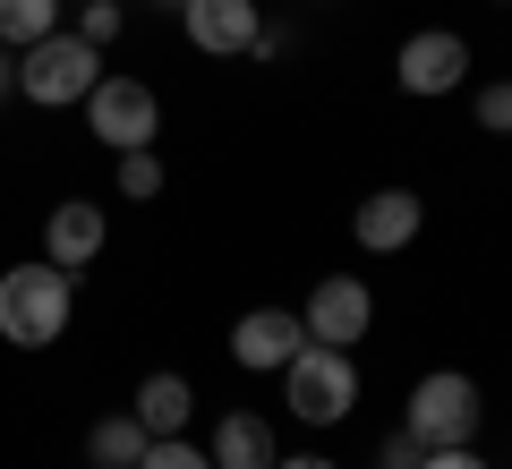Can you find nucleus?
Here are the masks:
<instances>
[{
	"instance_id": "f257e3e1",
	"label": "nucleus",
	"mask_w": 512,
	"mask_h": 469,
	"mask_svg": "<svg viewBox=\"0 0 512 469\" xmlns=\"http://www.w3.org/2000/svg\"><path fill=\"white\" fill-rule=\"evenodd\" d=\"M77 307V273H60L52 256H26V265L0 273V342L9 350H52L69 333Z\"/></svg>"
},
{
	"instance_id": "f03ea898",
	"label": "nucleus",
	"mask_w": 512,
	"mask_h": 469,
	"mask_svg": "<svg viewBox=\"0 0 512 469\" xmlns=\"http://www.w3.org/2000/svg\"><path fill=\"white\" fill-rule=\"evenodd\" d=\"M94 77H103V52H94L77 26H60V35H43V43H26V52H18V94H26L35 111L86 103Z\"/></svg>"
},
{
	"instance_id": "7ed1b4c3",
	"label": "nucleus",
	"mask_w": 512,
	"mask_h": 469,
	"mask_svg": "<svg viewBox=\"0 0 512 469\" xmlns=\"http://www.w3.org/2000/svg\"><path fill=\"white\" fill-rule=\"evenodd\" d=\"M282 410H291L299 427H342V418L359 410V359L308 342L291 367H282Z\"/></svg>"
},
{
	"instance_id": "20e7f679",
	"label": "nucleus",
	"mask_w": 512,
	"mask_h": 469,
	"mask_svg": "<svg viewBox=\"0 0 512 469\" xmlns=\"http://www.w3.org/2000/svg\"><path fill=\"white\" fill-rule=\"evenodd\" d=\"M410 435H419L427 452L444 444H478V427H487V393H478V376H461V367H427L419 384H410Z\"/></svg>"
},
{
	"instance_id": "39448f33",
	"label": "nucleus",
	"mask_w": 512,
	"mask_h": 469,
	"mask_svg": "<svg viewBox=\"0 0 512 469\" xmlns=\"http://www.w3.org/2000/svg\"><path fill=\"white\" fill-rule=\"evenodd\" d=\"M86 128L94 145H111V154H137V145L163 137V94L146 86V77H128V69H103L86 94Z\"/></svg>"
},
{
	"instance_id": "423d86ee",
	"label": "nucleus",
	"mask_w": 512,
	"mask_h": 469,
	"mask_svg": "<svg viewBox=\"0 0 512 469\" xmlns=\"http://www.w3.org/2000/svg\"><path fill=\"white\" fill-rule=\"evenodd\" d=\"M393 86L419 94V103H436V94H461V86H470V43H461L453 26H419V35L393 52Z\"/></svg>"
},
{
	"instance_id": "0eeeda50",
	"label": "nucleus",
	"mask_w": 512,
	"mask_h": 469,
	"mask_svg": "<svg viewBox=\"0 0 512 469\" xmlns=\"http://www.w3.org/2000/svg\"><path fill=\"white\" fill-rule=\"evenodd\" d=\"M299 325H308V342L350 350V342H367V325H376V290H367L359 273H325V282L308 290V307H299Z\"/></svg>"
},
{
	"instance_id": "6e6552de",
	"label": "nucleus",
	"mask_w": 512,
	"mask_h": 469,
	"mask_svg": "<svg viewBox=\"0 0 512 469\" xmlns=\"http://www.w3.org/2000/svg\"><path fill=\"white\" fill-rule=\"evenodd\" d=\"M299 350H308V325H299L291 307H248L231 325V359L248 367V376H282Z\"/></svg>"
},
{
	"instance_id": "1a4fd4ad",
	"label": "nucleus",
	"mask_w": 512,
	"mask_h": 469,
	"mask_svg": "<svg viewBox=\"0 0 512 469\" xmlns=\"http://www.w3.org/2000/svg\"><path fill=\"white\" fill-rule=\"evenodd\" d=\"M419 231H427L419 188H376V197H359V214H350V239H359L367 256H402Z\"/></svg>"
},
{
	"instance_id": "9d476101",
	"label": "nucleus",
	"mask_w": 512,
	"mask_h": 469,
	"mask_svg": "<svg viewBox=\"0 0 512 469\" xmlns=\"http://www.w3.org/2000/svg\"><path fill=\"white\" fill-rule=\"evenodd\" d=\"M103 248H111V222H103V205H86V197H60V205H52V222H43V256H52L60 273H86Z\"/></svg>"
},
{
	"instance_id": "9b49d317",
	"label": "nucleus",
	"mask_w": 512,
	"mask_h": 469,
	"mask_svg": "<svg viewBox=\"0 0 512 469\" xmlns=\"http://www.w3.org/2000/svg\"><path fill=\"white\" fill-rule=\"evenodd\" d=\"M180 26H188V43H197L205 60H239L265 18H256V0H188Z\"/></svg>"
},
{
	"instance_id": "f8f14e48",
	"label": "nucleus",
	"mask_w": 512,
	"mask_h": 469,
	"mask_svg": "<svg viewBox=\"0 0 512 469\" xmlns=\"http://www.w3.org/2000/svg\"><path fill=\"white\" fill-rule=\"evenodd\" d=\"M205 452H214V469H274L282 461V435H274V418L231 410L214 435H205Z\"/></svg>"
},
{
	"instance_id": "ddd939ff",
	"label": "nucleus",
	"mask_w": 512,
	"mask_h": 469,
	"mask_svg": "<svg viewBox=\"0 0 512 469\" xmlns=\"http://www.w3.org/2000/svg\"><path fill=\"white\" fill-rule=\"evenodd\" d=\"M128 410H137V427H146V435H180L188 418H197V393H188L180 367H154V376L137 384V401H128Z\"/></svg>"
},
{
	"instance_id": "4468645a",
	"label": "nucleus",
	"mask_w": 512,
	"mask_h": 469,
	"mask_svg": "<svg viewBox=\"0 0 512 469\" xmlns=\"http://www.w3.org/2000/svg\"><path fill=\"white\" fill-rule=\"evenodd\" d=\"M146 444H154V435L137 427V410H111V418H94V427H86V461L94 469H137V461H146Z\"/></svg>"
},
{
	"instance_id": "2eb2a0df",
	"label": "nucleus",
	"mask_w": 512,
	"mask_h": 469,
	"mask_svg": "<svg viewBox=\"0 0 512 469\" xmlns=\"http://www.w3.org/2000/svg\"><path fill=\"white\" fill-rule=\"evenodd\" d=\"M43 35H60V0H0V43L9 52H26Z\"/></svg>"
},
{
	"instance_id": "dca6fc26",
	"label": "nucleus",
	"mask_w": 512,
	"mask_h": 469,
	"mask_svg": "<svg viewBox=\"0 0 512 469\" xmlns=\"http://www.w3.org/2000/svg\"><path fill=\"white\" fill-rule=\"evenodd\" d=\"M120 197H128V205L163 197V154H154V145H137V154H120Z\"/></svg>"
},
{
	"instance_id": "f3484780",
	"label": "nucleus",
	"mask_w": 512,
	"mask_h": 469,
	"mask_svg": "<svg viewBox=\"0 0 512 469\" xmlns=\"http://www.w3.org/2000/svg\"><path fill=\"white\" fill-rule=\"evenodd\" d=\"M137 469H214V452H205V444H188V435H154Z\"/></svg>"
},
{
	"instance_id": "a211bd4d",
	"label": "nucleus",
	"mask_w": 512,
	"mask_h": 469,
	"mask_svg": "<svg viewBox=\"0 0 512 469\" xmlns=\"http://www.w3.org/2000/svg\"><path fill=\"white\" fill-rule=\"evenodd\" d=\"M478 128H487V137H512V77H495V86H478Z\"/></svg>"
},
{
	"instance_id": "6ab92c4d",
	"label": "nucleus",
	"mask_w": 512,
	"mask_h": 469,
	"mask_svg": "<svg viewBox=\"0 0 512 469\" xmlns=\"http://www.w3.org/2000/svg\"><path fill=\"white\" fill-rule=\"evenodd\" d=\"M120 0H86V9H77V35H86L94 43V52H103V43H120Z\"/></svg>"
},
{
	"instance_id": "aec40b11",
	"label": "nucleus",
	"mask_w": 512,
	"mask_h": 469,
	"mask_svg": "<svg viewBox=\"0 0 512 469\" xmlns=\"http://www.w3.org/2000/svg\"><path fill=\"white\" fill-rule=\"evenodd\" d=\"M419 452H427V444H419V435L402 427V435H384V452H376V469H419Z\"/></svg>"
},
{
	"instance_id": "412c9836",
	"label": "nucleus",
	"mask_w": 512,
	"mask_h": 469,
	"mask_svg": "<svg viewBox=\"0 0 512 469\" xmlns=\"http://www.w3.org/2000/svg\"><path fill=\"white\" fill-rule=\"evenodd\" d=\"M419 469H495V461H478V444H444V452H419Z\"/></svg>"
},
{
	"instance_id": "4be33fe9",
	"label": "nucleus",
	"mask_w": 512,
	"mask_h": 469,
	"mask_svg": "<svg viewBox=\"0 0 512 469\" xmlns=\"http://www.w3.org/2000/svg\"><path fill=\"white\" fill-rule=\"evenodd\" d=\"M9 94H18V52L0 43V103H9Z\"/></svg>"
},
{
	"instance_id": "5701e85b",
	"label": "nucleus",
	"mask_w": 512,
	"mask_h": 469,
	"mask_svg": "<svg viewBox=\"0 0 512 469\" xmlns=\"http://www.w3.org/2000/svg\"><path fill=\"white\" fill-rule=\"evenodd\" d=\"M274 469H342V461H325V452H291V461H274Z\"/></svg>"
},
{
	"instance_id": "b1692460",
	"label": "nucleus",
	"mask_w": 512,
	"mask_h": 469,
	"mask_svg": "<svg viewBox=\"0 0 512 469\" xmlns=\"http://www.w3.org/2000/svg\"><path fill=\"white\" fill-rule=\"evenodd\" d=\"M154 9H188V0H154Z\"/></svg>"
},
{
	"instance_id": "393cba45",
	"label": "nucleus",
	"mask_w": 512,
	"mask_h": 469,
	"mask_svg": "<svg viewBox=\"0 0 512 469\" xmlns=\"http://www.w3.org/2000/svg\"><path fill=\"white\" fill-rule=\"evenodd\" d=\"M487 9H512V0H487Z\"/></svg>"
}]
</instances>
